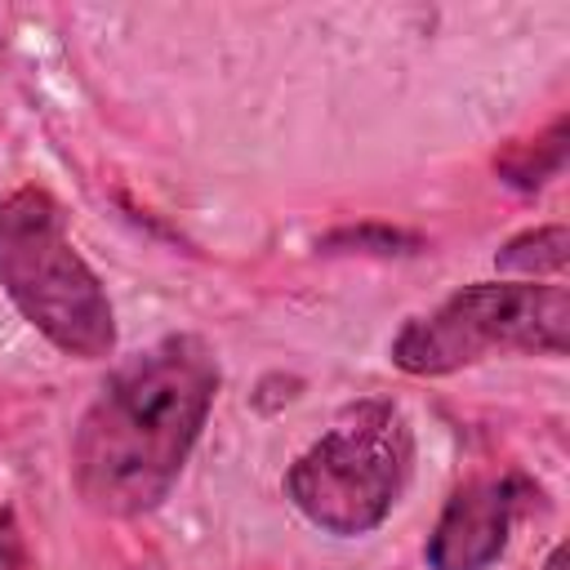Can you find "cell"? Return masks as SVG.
Masks as SVG:
<instances>
[{
  "label": "cell",
  "mask_w": 570,
  "mask_h": 570,
  "mask_svg": "<svg viewBox=\"0 0 570 570\" xmlns=\"http://www.w3.org/2000/svg\"><path fill=\"white\" fill-rule=\"evenodd\" d=\"M414 472V432L396 401L365 396L347 405L321 441L285 472L289 503L325 534L356 539L379 530Z\"/></svg>",
  "instance_id": "3"
},
{
  "label": "cell",
  "mask_w": 570,
  "mask_h": 570,
  "mask_svg": "<svg viewBox=\"0 0 570 570\" xmlns=\"http://www.w3.org/2000/svg\"><path fill=\"white\" fill-rule=\"evenodd\" d=\"M0 570H40L13 508H0Z\"/></svg>",
  "instance_id": "8"
},
{
  "label": "cell",
  "mask_w": 570,
  "mask_h": 570,
  "mask_svg": "<svg viewBox=\"0 0 570 570\" xmlns=\"http://www.w3.org/2000/svg\"><path fill=\"white\" fill-rule=\"evenodd\" d=\"M0 289L58 352L76 361H107L116 352L111 298L71 245L62 205L36 183L0 200Z\"/></svg>",
  "instance_id": "2"
},
{
  "label": "cell",
  "mask_w": 570,
  "mask_h": 570,
  "mask_svg": "<svg viewBox=\"0 0 570 570\" xmlns=\"http://www.w3.org/2000/svg\"><path fill=\"white\" fill-rule=\"evenodd\" d=\"M543 570H566V543H557V548L548 552V561H543Z\"/></svg>",
  "instance_id": "10"
},
{
  "label": "cell",
  "mask_w": 570,
  "mask_h": 570,
  "mask_svg": "<svg viewBox=\"0 0 570 570\" xmlns=\"http://www.w3.org/2000/svg\"><path fill=\"white\" fill-rule=\"evenodd\" d=\"M517 476H476L459 485L428 539L432 570H485L508 548V530L521 503Z\"/></svg>",
  "instance_id": "5"
},
{
  "label": "cell",
  "mask_w": 570,
  "mask_h": 570,
  "mask_svg": "<svg viewBox=\"0 0 570 570\" xmlns=\"http://www.w3.org/2000/svg\"><path fill=\"white\" fill-rule=\"evenodd\" d=\"M566 165V116H557L548 125V134L530 142H517L508 156H499V174L512 183V187H543L548 178H557Z\"/></svg>",
  "instance_id": "7"
},
{
  "label": "cell",
  "mask_w": 570,
  "mask_h": 570,
  "mask_svg": "<svg viewBox=\"0 0 570 570\" xmlns=\"http://www.w3.org/2000/svg\"><path fill=\"white\" fill-rule=\"evenodd\" d=\"M325 245H365V249H379V254H392L396 245H419L414 236H401V232H387V227H361V232H334Z\"/></svg>",
  "instance_id": "9"
},
{
  "label": "cell",
  "mask_w": 570,
  "mask_h": 570,
  "mask_svg": "<svg viewBox=\"0 0 570 570\" xmlns=\"http://www.w3.org/2000/svg\"><path fill=\"white\" fill-rule=\"evenodd\" d=\"M570 347V294L566 285L503 281L463 285L436 312L405 321L392 338V365L405 374H454L490 352L566 356Z\"/></svg>",
  "instance_id": "4"
},
{
  "label": "cell",
  "mask_w": 570,
  "mask_h": 570,
  "mask_svg": "<svg viewBox=\"0 0 570 570\" xmlns=\"http://www.w3.org/2000/svg\"><path fill=\"white\" fill-rule=\"evenodd\" d=\"M218 396V356L200 334H165L125 356L71 432V485L102 517L160 508Z\"/></svg>",
  "instance_id": "1"
},
{
  "label": "cell",
  "mask_w": 570,
  "mask_h": 570,
  "mask_svg": "<svg viewBox=\"0 0 570 570\" xmlns=\"http://www.w3.org/2000/svg\"><path fill=\"white\" fill-rule=\"evenodd\" d=\"M566 258H570V232L561 223H548V227L512 236L494 254V267L499 272H517V276H561Z\"/></svg>",
  "instance_id": "6"
}]
</instances>
